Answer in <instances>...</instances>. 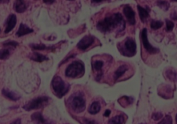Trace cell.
<instances>
[{
  "label": "cell",
  "mask_w": 177,
  "mask_h": 124,
  "mask_svg": "<svg viewBox=\"0 0 177 124\" xmlns=\"http://www.w3.org/2000/svg\"><path fill=\"white\" fill-rule=\"evenodd\" d=\"M125 22L120 13H114L109 17H107L98 22L97 29L102 33L111 32L115 29L119 31L124 30Z\"/></svg>",
  "instance_id": "cell-1"
},
{
  "label": "cell",
  "mask_w": 177,
  "mask_h": 124,
  "mask_svg": "<svg viewBox=\"0 0 177 124\" xmlns=\"http://www.w3.org/2000/svg\"><path fill=\"white\" fill-rule=\"evenodd\" d=\"M51 87L54 94L60 98L63 97L68 92L70 87L69 85L64 82L62 78L59 76L53 77L51 81Z\"/></svg>",
  "instance_id": "cell-2"
},
{
  "label": "cell",
  "mask_w": 177,
  "mask_h": 124,
  "mask_svg": "<svg viewBox=\"0 0 177 124\" xmlns=\"http://www.w3.org/2000/svg\"><path fill=\"white\" fill-rule=\"evenodd\" d=\"M85 74V65L81 61H74L66 67L65 76L66 77L75 78L82 76Z\"/></svg>",
  "instance_id": "cell-3"
},
{
  "label": "cell",
  "mask_w": 177,
  "mask_h": 124,
  "mask_svg": "<svg viewBox=\"0 0 177 124\" xmlns=\"http://www.w3.org/2000/svg\"><path fill=\"white\" fill-rule=\"evenodd\" d=\"M49 98L47 97H38L29 101L23 106V108L26 111H30L33 110H38L44 108L49 104Z\"/></svg>",
  "instance_id": "cell-4"
},
{
  "label": "cell",
  "mask_w": 177,
  "mask_h": 124,
  "mask_svg": "<svg viewBox=\"0 0 177 124\" xmlns=\"http://www.w3.org/2000/svg\"><path fill=\"white\" fill-rule=\"evenodd\" d=\"M70 105H71L73 110L77 113H80L86 108V101L82 95L75 94L71 97V101H70Z\"/></svg>",
  "instance_id": "cell-5"
},
{
  "label": "cell",
  "mask_w": 177,
  "mask_h": 124,
  "mask_svg": "<svg viewBox=\"0 0 177 124\" xmlns=\"http://www.w3.org/2000/svg\"><path fill=\"white\" fill-rule=\"evenodd\" d=\"M119 49L123 55L131 57L136 53V44L133 39L127 38L122 47Z\"/></svg>",
  "instance_id": "cell-6"
},
{
  "label": "cell",
  "mask_w": 177,
  "mask_h": 124,
  "mask_svg": "<svg viewBox=\"0 0 177 124\" xmlns=\"http://www.w3.org/2000/svg\"><path fill=\"white\" fill-rule=\"evenodd\" d=\"M141 40L143 42V47L148 53H151V54H155V53H158L159 52V49L156 47H154L149 42L148 38H147V29H143L141 31Z\"/></svg>",
  "instance_id": "cell-7"
},
{
  "label": "cell",
  "mask_w": 177,
  "mask_h": 124,
  "mask_svg": "<svg viewBox=\"0 0 177 124\" xmlns=\"http://www.w3.org/2000/svg\"><path fill=\"white\" fill-rule=\"evenodd\" d=\"M94 42V37L92 35H85L78 42L77 47L80 50L85 51L89 47H91L92 44Z\"/></svg>",
  "instance_id": "cell-8"
},
{
  "label": "cell",
  "mask_w": 177,
  "mask_h": 124,
  "mask_svg": "<svg viewBox=\"0 0 177 124\" xmlns=\"http://www.w3.org/2000/svg\"><path fill=\"white\" fill-rule=\"evenodd\" d=\"M123 13H124L130 24L134 25L136 24V17H135L136 14L130 6L127 5L125 6V8H123Z\"/></svg>",
  "instance_id": "cell-9"
},
{
  "label": "cell",
  "mask_w": 177,
  "mask_h": 124,
  "mask_svg": "<svg viewBox=\"0 0 177 124\" xmlns=\"http://www.w3.org/2000/svg\"><path fill=\"white\" fill-rule=\"evenodd\" d=\"M31 119L35 124H55L51 120L44 119L41 112H35L31 115Z\"/></svg>",
  "instance_id": "cell-10"
},
{
  "label": "cell",
  "mask_w": 177,
  "mask_h": 124,
  "mask_svg": "<svg viewBox=\"0 0 177 124\" xmlns=\"http://www.w3.org/2000/svg\"><path fill=\"white\" fill-rule=\"evenodd\" d=\"M16 24H17L16 15H14V14H10V15L8 16V18H7L6 27L4 33H8L9 32H10L11 31L15 28Z\"/></svg>",
  "instance_id": "cell-11"
},
{
  "label": "cell",
  "mask_w": 177,
  "mask_h": 124,
  "mask_svg": "<svg viewBox=\"0 0 177 124\" xmlns=\"http://www.w3.org/2000/svg\"><path fill=\"white\" fill-rule=\"evenodd\" d=\"M2 95L4 96V97L13 101H18L20 99V98H21V96L19 94H18V93L10 91V90L6 89V88L2 89Z\"/></svg>",
  "instance_id": "cell-12"
},
{
  "label": "cell",
  "mask_w": 177,
  "mask_h": 124,
  "mask_svg": "<svg viewBox=\"0 0 177 124\" xmlns=\"http://www.w3.org/2000/svg\"><path fill=\"white\" fill-rule=\"evenodd\" d=\"M33 32V29H30L27 25L24 24H20L19 27V29L16 33V36L18 38L22 37V36L26 35L29 34V33H31Z\"/></svg>",
  "instance_id": "cell-13"
},
{
  "label": "cell",
  "mask_w": 177,
  "mask_h": 124,
  "mask_svg": "<svg viewBox=\"0 0 177 124\" xmlns=\"http://www.w3.org/2000/svg\"><path fill=\"white\" fill-rule=\"evenodd\" d=\"M28 7V4H26L24 1H22V0H18L14 4V10H15L17 13H22L26 11Z\"/></svg>",
  "instance_id": "cell-14"
},
{
  "label": "cell",
  "mask_w": 177,
  "mask_h": 124,
  "mask_svg": "<svg viewBox=\"0 0 177 124\" xmlns=\"http://www.w3.org/2000/svg\"><path fill=\"white\" fill-rule=\"evenodd\" d=\"M29 58L30 60L38 62V63H42L44 61H46L49 60V58H48L46 56L42 55L41 54V53L37 52H33L30 53L29 55Z\"/></svg>",
  "instance_id": "cell-15"
},
{
  "label": "cell",
  "mask_w": 177,
  "mask_h": 124,
  "mask_svg": "<svg viewBox=\"0 0 177 124\" xmlns=\"http://www.w3.org/2000/svg\"><path fill=\"white\" fill-rule=\"evenodd\" d=\"M138 10H139V17L140 19H141V21L143 22H145L146 19H147L150 15H149V10H147L145 9L142 6H140V5H138L137 6Z\"/></svg>",
  "instance_id": "cell-16"
},
{
  "label": "cell",
  "mask_w": 177,
  "mask_h": 124,
  "mask_svg": "<svg viewBox=\"0 0 177 124\" xmlns=\"http://www.w3.org/2000/svg\"><path fill=\"white\" fill-rule=\"evenodd\" d=\"M128 70V67L126 65V64H123V65L120 66L119 68L116 69V71L114 73V79L115 80H118L119 78H120L123 76V74L127 72Z\"/></svg>",
  "instance_id": "cell-17"
},
{
  "label": "cell",
  "mask_w": 177,
  "mask_h": 124,
  "mask_svg": "<svg viewBox=\"0 0 177 124\" xmlns=\"http://www.w3.org/2000/svg\"><path fill=\"white\" fill-rule=\"evenodd\" d=\"M100 103L98 102V101H94V102L91 103V105L89 106L88 111L91 114H96L100 112Z\"/></svg>",
  "instance_id": "cell-18"
},
{
  "label": "cell",
  "mask_w": 177,
  "mask_h": 124,
  "mask_svg": "<svg viewBox=\"0 0 177 124\" xmlns=\"http://www.w3.org/2000/svg\"><path fill=\"white\" fill-rule=\"evenodd\" d=\"M125 122V117L123 115H117L109 121V124H123Z\"/></svg>",
  "instance_id": "cell-19"
},
{
  "label": "cell",
  "mask_w": 177,
  "mask_h": 124,
  "mask_svg": "<svg viewBox=\"0 0 177 124\" xmlns=\"http://www.w3.org/2000/svg\"><path fill=\"white\" fill-rule=\"evenodd\" d=\"M10 54L11 53L10 48H3V49L0 50V60H6V59L10 57Z\"/></svg>",
  "instance_id": "cell-20"
},
{
  "label": "cell",
  "mask_w": 177,
  "mask_h": 124,
  "mask_svg": "<svg viewBox=\"0 0 177 124\" xmlns=\"http://www.w3.org/2000/svg\"><path fill=\"white\" fill-rule=\"evenodd\" d=\"M119 102L123 107H126L133 102V98L128 97H123L119 99Z\"/></svg>",
  "instance_id": "cell-21"
},
{
  "label": "cell",
  "mask_w": 177,
  "mask_h": 124,
  "mask_svg": "<svg viewBox=\"0 0 177 124\" xmlns=\"http://www.w3.org/2000/svg\"><path fill=\"white\" fill-rule=\"evenodd\" d=\"M30 47L33 50L39 51H44L48 49H50V47H47V46L44 44H30Z\"/></svg>",
  "instance_id": "cell-22"
},
{
  "label": "cell",
  "mask_w": 177,
  "mask_h": 124,
  "mask_svg": "<svg viewBox=\"0 0 177 124\" xmlns=\"http://www.w3.org/2000/svg\"><path fill=\"white\" fill-rule=\"evenodd\" d=\"M163 25V22L160 20H152L151 22L150 27L154 30L159 29Z\"/></svg>",
  "instance_id": "cell-23"
},
{
  "label": "cell",
  "mask_w": 177,
  "mask_h": 124,
  "mask_svg": "<svg viewBox=\"0 0 177 124\" xmlns=\"http://www.w3.org/2000/svg\"><path fill=\"white\" fill-rule=\"evenodd\" d=\"M104 65V62L102 60H95L92 64L93 69L95 71L100 72Z\"/></svg>",
  "instance_id": "cell-24"
},
{
  "label": "cell",
  "mask_w": 177,
  "mask_h": 124,
  "mask_svg": "<svg viewBox=\"0 0 177 124\" xmlns=\"http://www.w3.org/2000/svg\"><path fill=\"white\" fill-rule=\"evenodd\" d=\"M157 5L159 6V8H161L162 10H167L170 8L169 2L166 1H158L157 2Z\"/></svg>",
  "instance_id": "cell-25"
},
{
  "label": "cell",
  "mask_w": 177,
  "mask_h": 124,
  "mask_svg": "<svg viewBox=\"0 0 177 124\" xmlns=\"http://www.w3.org/2000/svg\"><path fill=\"white\" fill-rule=\"evenodd\" d=\"M3 45H4V47H6L15 48V47H17L18 46L19 44H18V42H16V41L8 40V41H6V42H4V44H3Z\"/></svg>",
  "instance_id": "cell-26"
},
{
  "label": "cell",
  "mask_w": 177,
  "mask_h": 124,
  "mask_svg": "<svg viewBox=\"0 0 177 124\" xmlns=\"http://www.w3.org/2000/svg\"><path fill=\"white\" fill-rule=\"evenodd\" d=\"M158 124H172V118L170 115H167Z\"/></svg>",
  "instance_id": "cell-27"
},
{
  "label": "cell",
  "mask_w": 177,
  "mask_h": 124,
  "mask_svg": "<svg viewBox=\"0 0 177 124\" xmlns=\"http://www.w3.org/2000/svg\"><path fill=\"white\" fill-rule=\"evenodd\" d=\"M165 20H166V30L167 31H172L174 27H175V24L172 21L168 20V19H165Z\"/></svg>",
  "instance_id": "cell-28"
},
{
  "label": "cell",
  "mask_w": 177,
  "mask_h": 124,
  "mask_svg": "<svg viewBox=\"0 0 177 124\" xmlns=\"http://www.w3.org/2000/svg\"><path fill=\"white\" fill-rule=\"evenodd\" d=\"M163 117V114L161 113V112H155V113H154L152 114L151 118H152L154 121H158L161 119Z\"/></svg>",
  "instance_id": "cell-29"
},
{
  "label": "cell",
  "mask_w": 177,
  "mask_h": 124,
  "mask_svg": "<svg viewBox=\"0 0 177 124\" xmlns=\"http://www.w3.org/2000/svg\"><path fill=\"white\" fill-rule=\"evenodd\" d=\"M170 18L174 19V20H177V7L173 9L172 12L171 13Z\"/></svg>",
  "instance_id": "cell-30"
},
{
  "label": "cell",
  "mask_w": 177,
  "mask_h": 124,
  "mask_svg": "<svg viewBox=\"0 0 177 124\" xmlns=\"http://www.w3.org/2000/svg\"><path fill=\"white\" fill-rule=\"evenodd\" d=\"M82 124H98L95 121L88 119H83Z\"/></svg>",
  "instance_id": "cell-31"
},
{
  "label": "cell",
  "mask_w": 177,
  "mask_h": 124,
  "mask_svg": "<svg viewBox=\"0 0 177 124\" xmlns=\"http://www.w3.org/2000/svg\"><path fill=\"white\" fill-rule=\"evenodd\" d=\"M21 123H22V121L20 119H17L15 121H13V122L10 124H21Z\"/></svg>",
  "instance_id": "cell-32"
},
{
  "label": "cell",
  "mask_w": 177,
  "mask_h": 124,
  "mask_svg": "<svg viewBox=\"0 0 177 124\" xmlns=\"http://www.w3.org/2000/svg\"><path fill=\"white\" fill-rule=\"evenodd\" d=\"M110 114H111L110 110H105V113H104V116H105V117H108L109 115H110Z\"/></svg>",
  "instance_id": "cell-33"
},
{
  "label": "cell",
  "mask_w": 177,
  "mask_h": 124,
  "mask_svg": "<svg viewBox=\"0 0 177 124\" xmlns=\"http://www.w3.org/2000/svg\"><path fill=\"white\" fill-rule=\"evenodd\" d=\"M54 2H55V1H48V0H44V3H45V4H51Z\"/></svg>",
  "instance_id": "cell-34"
},
{
  "label": "cell",
  "mask_w": 177,
  "mask_h": 124,
  "mask_svg": "<svg viewBox=\"0 0 177 124\" xmlns=\"http://www.w3.org/2000/svg\"><path fill=\"white\" fill-rule=\"evenodd\" d=\"M8 2H9L8 0H7V1H0V3H8Z\"/></svg>",
  "instance_id": "cell-35"
},
{
  "label": "cell",
  "mask_w": 177,
  "mask_h": 124,
  "mask_svg": "<svg viewBox=\"0 0 177 124\" xmlns=\"http://www.w3.org/2000/svg\"><path fill=\"white\" fill-rule=\"evenodd\" d=\"M176 122L177 123V114H176Z\"/></svg>",
  "instance_id": "cell-36"
},
{
  "label": "cell",
  "mask_w": 177,
  "mask_h": 124,
  "mask_svg": "<svg viewBox=\"0 0 177 124\" xmlns=\"http://www.w3.org/2000/svg\"><path fill=\"white\" fill-rule=\"evenodd\" d=\"M140 124H147V123H140Z\"/></svg>",
  "instance_id": "cell-37"
},
{
  "label": "cell",
  "mask_w": 177,
  "mask_h": 124,
  "mask_svg": "<svg viewBox=\"0 0 177 124\" xmlns=\"http://www.w3.org/2000/svg\"><path fill=\"white\" fill-rule=\"evenodd\" d=\"M0 31H1V29H0Z\"/></svg>",
  "instance_id": "cell-38"
}]
</instances>
